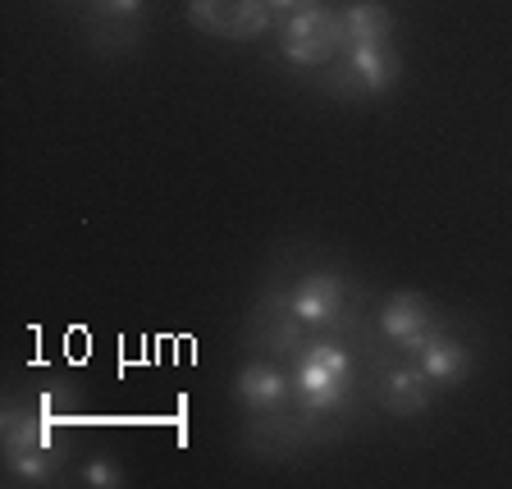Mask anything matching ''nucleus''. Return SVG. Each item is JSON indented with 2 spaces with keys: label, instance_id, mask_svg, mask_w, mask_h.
<instances>
[{
  "label": "nucleus",
  "instance_id": "obj_10",
  "mask_svg": "<svg viewBox=\"0 0 512 489\" xmlns=\"http://www.w3.org/2000/svg\"><path fill=\"white\" fill-rule=\"evenodd\" d=\"M416 366L430 375V384H439V389H453V384H462L471 375V348L462 339H453V334L439 330L435 339L426 343V348L416 352Z\"/></svg>",
  "mask_w": 512,
  "mask_h": 489
},
{
  "label": "nucleus",
  "instance_id": "obj_6",
  "mask_svg": "<svg viewBox=\"0 0 512 489\" xmlns=\"http://www.w3.org/2000/svg\"><path fill=\"white\" fill-rule=\"evenodd\" d=\"M380 334L416 357V352L439 334V325H435V311H430V302L421 298V293H394V298L380 307Z\"/></svg>",
  "mask_w": 512,
  "mask_h": 489
},
{
  "label": "nucleus",
  "instance_id": "obj_5",
  "mask_svg": "<svg viewBox=\"0 0 512 489\" xmlns=\"http://www.w3.org/2000/svg\"><path fill=\"white\" fill-rule=\"evenodd\" d=\"M339 87L352 96H380L389 92V87L403 78V60H398V51L389 42L380 46H352V51H343V69H339Z\"/></svg>",
  "mask_w": 512,
  "mask_h": 489
},
{
  "label": "nucleus",
  "instance_id": "obj_8",
  "mask_svg": "<svg viewBox=\"0 0 512 489\" xmlns=\"http://www.w3.org/2000/svg\"><path fill=\"white\" fill-rule=\"evenodd\" d=\"M234 394L247 412H261V416H275L293 403V375H284L279 366L270 362H247L243 371L234 375Z\"/></svg>",
  "mask_w": 512,
  "mask_h": 489
},
{
  "label": "nucleus",
  "instance_id": "obj_1",
  "mask_svg": "<svg viewBox=\"0 0 512 489\" xmlns=\"http://www.w3.org/2000/svg\"><path fill=\"white\" fill-rule=\"evenodd\" d=\"M352 389V357L339 343H307L293 357V398L302 412H334L348 403Z\"/></svg>",
  "mask_w": 512,
  "mask_h": 489
},
{
  "label": "nucleus",
  "instance_id": "obj_3",
  "mask_svg": "<svg viewBox=\"0 0 512 489\" xmlns=\"http://www.w3.org/2000/svg\"><path fill=\"white\" fill-rule=\"evenodd\" d=\"M188 23L206 37L247 42L270 28V5L266 0H188Z\"/></svg>",
  "mask_w": 512,
  "mask_h": 489
},
{
  "label": "nucleus",
  "instance_id": "obj_2",
  "mask_svg": "<svg viewBox=\"0 0 512 489\" xmlns=\"http://www.w3.org/2000/svg\"><path fill=\"white\" fill-rule=\"evenodd\" d=\"M279 51L284 60L302 64V69H316V64H334L343 60V23L339 10H325V5H311V10H298L284 19V32H279Z\"/></svg>",
  "mask_w": 512,
  "mask_h": 489
},
{
  "label": "nucleus",
  "instance_id": "obj_14",
  "mask_svg": "<svg viewBox=\"0 0 512 489\" xmlns=\"http://www.w3.org/2000/svg\"><path fill=\"white\" fill-rule=\"evenodd\" d=\"M270 5V14H298V10H311V5H320V0H266Z\"/></svg>",
  "mask_w": 512,
  "mask_h": 489
},
{
  "label": "nucleus",
  "instance_id": "obj_9",
  "mask_svg": "<svg viewBox=\"0 0 512 489\" xmlns=\"http://www.w3.org/2000/svg\"><path fill=\"white\" fill-rule=\"evenodd\" d=\"M430 375L421 366H389L380 375V407L389 416H421L430 407Z\"/></svg>",
  "mask_w": 512,
  "mask_h": 489
},
{
  "label": "nucleus",
  "instance_id": "obj_13",
  "mask_svg": "<svg viewBox=\"0 0 512 489\" xmlns=\"http://www.w3.org/2000/svg\"><path fill=\"white\" fill-rule=\"evenodd\" d=\"M83 485H92V489H119V485H124V476H119V467L110 458H92L83 467Z\"/></svg>",
  "mask_w": 512,
  "mask_h": 489
},
{
  "label": "nucleus",
  "instance_id": "obj_4",
  "mask_svg": "<svg viewBox=\"0 0 512 489\" xmlns=\"http://www.w3.org/2000/svg\"><path fill=\"white\" fill-rule=\"evenodd\" d=\"M0 435L5 453H55V394L42 389L37 407L10 403L0 416Z\"/></svg>",
  "mask_w": 512,
  "mask_h": 489
},
{
  "label": "nucleus",
  "instance_id": "obj_12",
  "mask_svg": "<svg viewBox=\"0 0 512 489\" xmlns=\"http://www.w3.org/2000/svg\"><path fill=\"white\" fill-rule=\"evenodd\" d=\"M5 471L19 485H42L55 471V453H5Z\"/></svg>",
  "mask_w": 512,
  "mask_h": 489
},
{
  "label": "nucleus",
  "instance_id": "obj_11",
  "mask_svg": "<svg viewBox=\"0 0 512 489\" xmlns=\"http://www.w3.org/2000/svg\"><path fill=\"white\" fill-rule=\"evenodd\" d=\"M339 23H343V46H380L394 37V14L375 5V0H362V5H348L339 10Z\"/></svg>",
  "mask_w": 512,
  "mask_h": 489
},
{
  "label": "nucleus",
  "instance_id": "obj_7",
  "mask_svg": "<svg viewBox=\"0 0 512 489\" xmlns=\"http://www.w3.org/2000/svg\"><path fill=\"white\" fill-rule=\"evenodd\" d=\"M343 279L339 275H325V270H316V275H302L298 284L288 288V316L298 320V325H311V330H320V325H334V320L343 316Z\"/></svg>",
  "mask_w": 512,
  "mask_h": 489
}]
</instances>
